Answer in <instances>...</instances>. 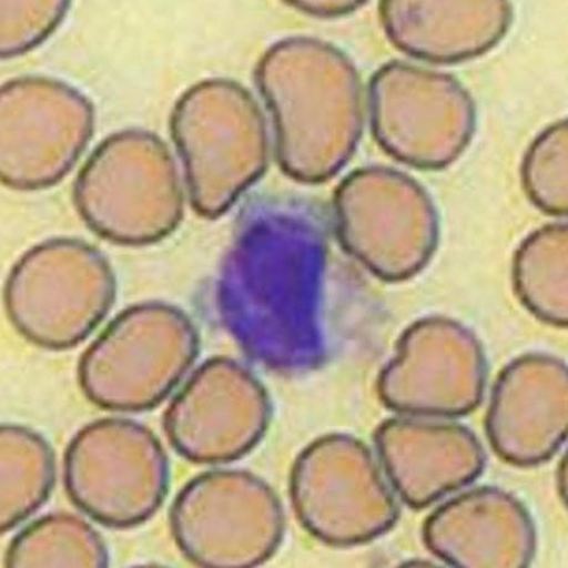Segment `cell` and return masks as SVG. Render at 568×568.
<instances>
[{
  "mask_svg": "<svg viewBox=\"0 0 568 568\" xmlns=\"http://www.w3.org/2000/svg\"><path fill=\"white\" fill-rule=\"evenodd\" d=\"M261 81L283 171L305 183L333 178L352 158L362 122L358 82L342 54L313 41L283 43Z\"/></svg>",
  "mask_w": 568,
  "mask_h": 568,
  "instance_id": "obj_1",
  "label": "cell"
},
{
  "mask_svg": "<svg viewBox=\"0 0 568 568\" xmlns=\"http://www.w3.org/2000/svg\"><path fill=\"white\" fill-rule=\"evenodd\" d=\"M199 348L187 314L165 303L138 304L120 313L85 349L80 385L98 407L148 410L180 384Z\"/></svg>",
  "mask_w": 568,
  "mask_h": 568,
  "instance_id": "obj_2",
  "label": "cell"
},
{
  "mask_svg": "<svg viewBox=\"0 0 568 568\" xmlns=\"http://www.w3.org/2000/svg\"><path fill=\"white\" fill-rule=\"evenodd\" d=\"M115 281L89 246L54 242L32 251L7 283L10 322L27 341L64 349L79 345L111 311Z\"/></svg>",
  "mask_w": 568,
  "mask_h": 568,
  "instance_id": "obj_3",
  "label": "cell"
},
{
  "mask_svg": "<svg viewBox=\"0 0 568 568\" xmlns=\"http://www.w3.org/2000/svg\"><path fill=\"white\" fill-rule=\"evenodd\" d=\"M334 206L344 247L375 276L404 281L428 264L438 217L429 196L406 174L358 170L337 189Z\"/></svg>",
  "mask_w": 568,
  "mask_h": 568,
  "instance_id": "obj_4",
  "label": "cell"
},
{
  "mask_svg": "<svg viewBox=\"0 0 568 568\" xmlns=\"http://www.w3.org/2000/svg\"><path fill=\"white\" fill-rule=\"evenodd\" d=\"M171 528L193 564L251 567L276 552L283 515L264 480L244 471H213L191 480L174 499Z\"/></svg>",
  "mask_w": 568,
  "mask_h": 568,
  "instance_id": "obj_5",
  "label": "cell"
},
{
  "mask_svg": "<svg viewBox=\"0 0 568 568\" xmlns=\"http://www.w3.org/2000/svg\"><path fill=\"white\" fill-rule=\"evenodd\" d=\"M78 203L98 233L125 244L165 237L183 213L176 168L168 150L152 139L102 150L81 174Z\"/></svg>",
  "mask_w": 568,
  "mask_h": 568,
  "instance_id": "obj_6",
  "label": "cell"
},
{
  "mask_svg": "<svg viewBox=\"0 0 568 568\" xmlns=\"http://www.w3.org/2000/svg\"><path fill=\"white\" fill-rule=\"evenodd\" d=\"M292 498L305 528L332 544L373 539L397 513L373 457L347 436H329L303 453L293 469Z\"/></svg>",
  "mask_w": 568,
  "mask_h": 568,
  "instance_id": "obj_7",
  "label": "cell"
},
{
  "mask_svg": "<svg viewBox=\"0 0 568 568\" xmlns=\"http://www.w3.org/2000/svg\"><path fill=\"white\" fill-rule=\"evenodd\" d=\"M271 402L261 382L227 357L207 359L173 398L165 429L174 450L194 464L237 460L265 435Z\"/></svg>",
  "mask_w": 568,
  "mask_h": 568,
  "instance_id": "obj_8",
  "label": "cell"
},
{
  "mask_svg": "<svg viewBox=\"0 0 568 568\" xmlns=\"http://www.w3.org/2000/svg\"><path fill=\"white\" fill-rule=\"evenodd\" d=\"M486 364L476 338L443 318L415 323L382 371L378 395L393 410L455 414L473 409L483 395Z\"/></svg>",
  "mask_w": 568,
  "mask_h": 568,
  "instance_id": "obj_9",
  "label": "cell"
},
{
  "mask_svg": "<svg viewBox=\"0 0 568 568\" xmlns=\"http://www.w3.org/2000/svg\"><path fill=\"white\" fill-rule=\"evenodd\" d=\"M106 422L112 444H106V452H94L98 464L71 447L65 452L95 466L93 469L64 464L68 471H89L64 473L65 488L73 504L103 526L134 527L154 516L168 494V458L145 426L118 419L114 444V418ZM65 458L87 464L68 455Z\"/></svg>",
  "mask_w": 568,
  "mask_h": 568,
  "instance_id": "obj_10",
  "label": "cell"
},
{
  "mask_svg": "<svg viewBox=\"0 0 568 568\" xmlns=\"http://www.w3.org/2000/svg\"><path fill=\"white\" fill-rule=\"evenodd\" d=\"M202 118L207 126L183 106L176 140L193 206L204 216H217L264 172L267 145L250 100L235 118H215L217 126Z\"/></svg>",
  "mask_w": 568,
  "mask_h": 568,
  "instance_id": "obj_11",
  "label": "cell"
},
{
  "mask_svg": "<svg viewBox=\"0 0 568 568\" xmlns=\"http://www.w3.org/2000/svg\"><path fill=\"white\" fill-rule=\"evenodd\" d=\"M515 282L523 303L535 315L550 324H567L566 226L544 227L521 245Z\"/></svg>",
  "mask_w": 568,
  "mask_h": 568,
  "instance_id": "obj_12",
  "label": "cell"
},
{
  "mask_svg": "<svg viewBox=\"0 0 568 568\" xmlns=\"http://www.w3.org/2000/svg\"><path fill=\"white\" fill-rule=\"evenodd\" d=\"M98 545H103L101 538L82 520L69 516H53L42 518L23 530L9 551L49 549L36 556L28 567H103L108 560L90 552L78 551V546Z\"/></svg>",
  "mask_w": 568,
  "mask_h": 568,
  "instance_id": "obj_13",
  "label": "cell"
},
{
  "mask_svg": "<svg viewBox=\"0 0 568 568\" xmlns=\"http://www.w3.org/2000/svg\"><path fill=\"white\" fill-rule=\"evenodd\" d=\"M524 183L545 212H567V148L566 140L548 138L530 150L524 163Z\"/></svg>",
  "mask_w": 568,
  "mask_h": 568,
  "instance_id": "obj_14",
  "label": "cell"
}]
</instances>
